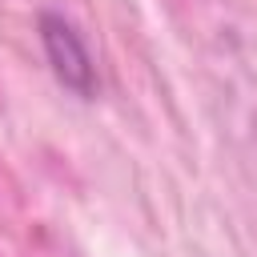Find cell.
<instances>
[{
	"label": "cell",
	"mask_w": 257,
	"mask_h": 257,
	"mask_svg": "<svg viewBox=\"0 0 257 257\" xmlns=\"http://www.w3.org/2000/svg\"><path fill=\"white\" fill-rule=\"evenodd\" d=\"M36 36H40V48H44V60L52 68V76L80 100H92L100 92V76H96V60L80 36V28L64 16V12H52L44 8L36 16Z\"/></svg>",
	"instance_id": "6da1fadb"
}]
</instances>
